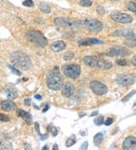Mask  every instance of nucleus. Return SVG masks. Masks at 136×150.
Masks as SVG:
<instances>
[{
    "mask_svg": "<svg viewBox=\"0 0 136 150\" xmlns=\"http://www.w3.org/2000/svg\"><path fill=\"white\" fill-rule=\"evenodd\" d=\"M11 62L14 66L24 71H27L30 68L31 60L27 55L23 52H15L11 55Z\"/></svg>",
    "mask_w": 136,
    "mask_h": 150,
    "instance_id": "1",
    "label": "nucleus"
},
{
    "mask_svg": "<svg viewBox=\"0 0 136 150\" xmlns=\"http://www.w3.org/2000/svg\"><path fill=\"white\" fill-rule=\"evenodd\" d=\"M47 86L52 90H58L63 85V77L58 70H52L46 76Z\"/></svg>",
    "mask_w": 136,
    "mask_h": 150,
    "instance_id": "2",
    "label": "nucleus"
},
{
    "mask_svg": "<svg viewBox=\"0 0 136 150\" xmlns=\"http://www.w3.org/2000/svg\"><path fill=\"white\" fill-rule=\"evenodd\" d=\"M54 24L65 28L78 29L82 26L83 22L82 21H76L67 18H57L54 19Z\"/></svg>",
    "mask_w": 136,
    "mask_h": 150,
    "instance_id": "3",
    "label": "nucleus"
},
{
    "mask_svg": "<svg viewBox=\"0 0 136 150\" xmlns=\"http://www.w3.org/2000/svg\"><path fill=\"white\" fill-rule=\"evenodd\" d=\"M27 39L30 43H33L39 47H45L47 45V39L43 36V34L36 30H30L27 34Z\"/></svg>",
    "mask_w": 136,
    "mask_h": 150,
    "instance_id": "4",
    "label": "nucleus"
},
{
    "mask_svg": "<svg viewBox=\"0 0 136 150\" xmlns=\"http://www.w3.org/2000/svg\"><path fill=\"white\" fill-rule=\"evenodd\" d=\"M63 74L67 77L72 79H76L80 75L81 68L77 64H70L63 65L62 68Z\"/></svg>",
    "mask_w": 136,
    "mask_h": 150,
    "instance_id": "5",
    "label": "nucleus"
},
{
    "mask_svg": "<svg viewBox=\"0 0 136 150\" xmlns=\"http://www.w3.org/2000/svg\"><path fill=\"white\" fill-rule=\"evenodd\" d=\"M111 18L114 21L121 24H130L133 22V18L130 15L125 13H121L119 11H114L110 15Z\"/></svg>",
    "mask_w": 136,
    "mask_h": 150,
    "instance_id": "6",
    "label": "nucleus"
},
{
    "mask_svg": "<svg viewBox=\"0 0 136 150\" xmlns=\"http://www.w3.org/2000/svg\"><path fill=\"white\" fill-rule=\"evenodd\" d=\"M90 88L92 90V92L97 95V96H102L107 93V87L106 85H105L99 81H91L90 83Z\"/></svg>",
    "mask_w": 136,
    "mask_h": 150,
    "instance_id": "7",
    "label": "nucleus"
},
{
    "mask_svg": "<svg viewBox=\"0 0 136 150\" xmlns=\"http://www.w3.org/2000/svg\"><path fill=\"white\" fill-rule=\"evenodd\" d=\"M85 25L91 32L98 33L103 30L102 23L95 19H87L85 21Z\"/></svg>",
    "mask_w": 136,
    "mask_h": 150,
    "instance_id": "8",
    "label": "nucleus"
},
{
    "mask_svg": "<svg viewBox=\"0 0 136 150\" xmlns=\"http://www.w3.org/2000/svg\"><path fill=\"white\" fill-rule=\"evenodd\" d=\"M130 54L129 50L126 49L125 47L119 46H115L112 47L107 51V55L109 56H118V55H129Z\"/></svg>",
    "mask_w": 136,
    "mask_h": 150,
    "instance_id": "9",
    "label": "nucleus"
},
{
    "mask_svg": "<svg viewBox=\"0 0 136 150\" xmlns=\"http://www.w3.org/2000/svg\"><path fill=\"white\" fill-rule=\"evenodd\" d=\"M116 81L121 86H129L134 83V77L131 74H120L116 76Z\"/></svg>",
    "mask_w": 136,
    "mask_h": 150,
    "instance_id": "10",
    "label": "nucleus"
},
{
    "mask_svg": "<svg viewBox=\"0 0 136 150\" xmlns=\"http://www.w3.org/2000/svg\"><path fill=\"white\" fill-rule=\"evenodd\" d=\"M3 93L6 97L9 100H15L17 97V91L12 85H6L3 88Z\"/></svg>",
    "mask_w": 136,
    "mask_h": 150,
    "instance_id": "11",
    "label": "nucleus"
},
{
    "mask_svg": "<svg viewBox=\"0 0 136 150\" xmlns=\"http://www.w3.org/2000/svg\"><path fill=\"white\" fill-rule=\"evenodd\" d=\"M74 86L71 83H66L65 84L62 86L61 93L64 97L70 98L74 93Z\"/></svg>",
    "mask_w": 136,
    "mask_h": 150,
    "instance_id": "12",
    "label": "nucleus"
},
{
    "mask_svg": "<svg viewBox=\"0 0 136 150\" xmlns=\"http://www.w3.org/2000/svg\"><path fill=\"white\" fill-rule=\"evenodd\" d=\"M123 149L125 150H131L136 149V138L135 137H129L123 141Z\"/></svg>",
    "mask_w": 136,
    "mask_h": 150,
    "instance_id": "13",
    "label": "nucleus"
},
{
    "mask_svg": "<svg viewBox=\"0 0 136 150\" xmlns=\"http://www.w3.org/2000/svg\"><path fill=\"white\" fill-rule=\"evenodd\" d=\"M104 42L102 40H100L98 39H95V38H88V39H81L80 41L79 42V44L81 46H92V45H101L103 44Z\"/></svg>",
    "mask_w": 136,
    "mask_h": 150,
    "instance_id": "14",
    "label": "nucleus"
},
{
    "mask_svg": "<svg viewBox=\"0 0 136 150\" xmlns=\"http://www.w3.org/2000/svg\"><path fill=\"white\" fill-rule=\"evenodd\" d=\"M112 66H113V64H112V63L110 62L98 58L95 68H98L100 69L103 70H108L112 68Z\"/></svg>",
    "mask_w": 136,
    "mask_h": 150,
    "instance_id": "15",
    "label": "nucleus"
},
{
    "mask_svg": "<svg viewBox=\"0 0 136 150\" xmlns=\"http://www.w3.org/2000/svg\"><path fill=\"white\" fill-rule=\"evenodd\" d=\"M133 34H134L133 30L131 29H119V30H116L113 34V36H124V37H129Z\"/></svg>",
    "mask_w": 136,
    "mask_h": 150,
    "instance_id": "16",
    "label": "nucleus"
},
{
    "mask_svg": "<svg viewBox=\"0 0 136 150\" xmlns=\"http://www.w3.org/2000/svg\"><path fill=\"white\" fill-rule=\"evenodd\" d=\"M1 107L3 109L4 111H13L15 109H16V105L13 102L11 101H2L1 102Z\"/></svg>",
    "mask_w": 136,
    "mask_h": 150,
    "instance_id": "17",
    "label": "nucleus"
},
{
    "mask_svg": "<svg viewBox=\"0 0 136 150\" xmlns=\"http://www.w3.org/2000/svg\"><path fill=\"white\" fill-rule=\"evenodd\" d=\"M66 48V44L63 41H56L51 45V49L52 50L55 52V53H58L61 51L63 50Z\"/></svg>",
    "mask_w": 136,
    "mask_h": 150,
    "instance_id": "18",
    "label": "nucleus"
},
{
    "mask_svg": "<svg viewBox=\"0 0 136 150\" xmlns=\"http://www.w3.org/2000/svg\"><path fill=\"white\" fill-rule=\"evenodd\" d=\"M17 114L19 117L22 118L28 124H31L32 123V116L29 112L24 111L22 109H18L17 111Z\"/></svg>",
    "mask_w": 136,
    "mask_h": 150,
    "instance_id": "19",
    "label": "nucleus"
},
{
    "mask_svg": "<svg viewBox=\"0 0 136 150\" xmlns=\"http://www.w3.org/2000/svg\"><path fill=\"white\" fill-rule=\"evenodd\" d=\"M98 58L95 56H86L84 58V63L89 67L95 68Z\"/></svg>",
    "mask_w": 136,
    "mask_h": 150,
    "instance_id": "20",
    "label": "nucleus"
},
{
    "mask_svg": "<svg viewBox=\"0 0 136 150\" xmlns=\"http://www.w3.org/2000/svg\"><path fill=\"white\" fill-rule=\"evenodd\" d=\"M103 139H104V136H103L102 133H97V134L94 137V143H95V145L96 146H99L101 144V143H102Z\"/></svg>",
    "mask_w": 136,
    "mask_h": 150,
    "instance_id": "21",
    "label": "nucleus"
},
{
    "mask_svg": "<svg viewBox=\"0 0 136 150\" xmlns=\"http://www.w3.org/2000/svg\"><path fill=\"white\" fill-rule=\"evenodd\" d=\"M0 149H12V146L4 139H0Z\"/></svg>",
    "mask_w": 136,
    "mask_h": 150,
    "instance_id": "22",
    "label": "nucleus"
},
{
    "mask_svg": "<svg viewBox=\"0 0 136 150\" xmlns=\"http://www.w3.org/2000/svg\"><path fill=\"white\" fill-rule=\"evenodd\" d=\"M39 9L41 10L43 12H44V13L49 14L51 12V8L47 4L45 3H41L39 5Z\"/></svg>",
    "mask_w": 136,
    "mask_h": 150,
    "instance_id": "23",
    "label": "nucleus"
},
{
    "mask_svg": "<svg viewBox=\"0 0 136 150\" xmlns=\"http://www.w3.org/2000/svg\"><path fill=\"white\" fill-rule=\"evenodd\" d=\"M127 8L133 12H136V3L135 2H129L127 3Z\"/></svg>",
    "mask_w": 136,
    "mask_h": 150,
    "instance_id": "24",
    "label": "nucleus"
},
{
    "mask_svg": "<svg viewBox=\"0 0 136 150\" xmlns=\"http://www.w3.org/2000/svg\"><path fill=\"white\" fill-rule=\"evenodd\" d=\"M104 122H105V120H104V117H103L102 115L99 116L98 118H95V120H94V123H95L96 125H98V126L104 124Z\"/></svg>",
    "mask_w": 136,
    "mask_h": 150,
    "instance_id": "25",
    "label": "nucleus"
},
{
    "mask_svg": "<svg viewBox=\"0 0 136 150\" xmlns=\"http://www.w3.org/2000/svg\"><path fill=\"white\" fill-rule=\"evenodd\" d=\"M67 144H66V146L67 147H70L72 146L73 145H74L76 143V139H75V137L73 138V137H70L69 139L67 140Z\"/></svg>",
    "mask_w": 136,
    "mask_h": 150,
    "instance_id": "26",
    "label": "nucleus"
},
{
    "mask_svg": "<svg viewBox=\"0 0 136 150\" xmlns=\"http://www.w3.org/2000/svg\"><path fill=\"white\" fill-rule=\"evenodd\" d=\"M136 93L135 90H133V91H131L129 93H128L126 95V96H125L124 98H123V100H122V101L123 102H127V101H129V100H130V98L131 97H133V95H134L135 93Z\"/></svg>",
    "mask_w": 136,
    "mask_h": 150,
    "instance_id": "27",
    "label": "nucleus"
},
{
    "mask_svg": "<svg viewBox=\"0 0 136 150\" xmlns=\"http://www.w3.org/2000/svg\"><path fill=\"white\" fill-rule=\"evenodd\" d=\"M91 4H92V2L89 0H82L80 2V5L81 6H83V7H89L91 6Z\"/></svg>",
    "mask_w": 136,
    "mask_h": 150,
    "instance_id": "28",
    "label": "nucleus"
},
{
    "mask_svg": "<svg viewBox=\"0 0 136 150\" xmlns=\"http://www.w3.org/2000/svg\"><path fill=\"white\" fill-rule=\"evenodd\" d=\"M73 56H74L73 53H72V52H68V53H66L65 54H64L63 58H64V60L66 61L70 60V59H72V58H73Z\"/></svg>",
    "mask_w": 136,
    "mask_h": 150,
    "instance_id": "29",
    "label": "nucleus"
},
{
    "mask_svg": "<svg viewBox=\"0 0 136 150\" xmlns=\"http://www.w3.org/2000/svg\"><path fill=\"white\" fill-rule=\"evenodd\" d=\"M8 68H10V69L11 70V71L13 72L14 74H17V75H21V72L19 71L18 70L16 69V68L14 67V66L11 65V64H8Z\"/></svg>",
    "mask_w": 136,
    "mask_h": 150,
    "instance_id": "30",
    "label": "nucleus"
},
{
    "mask_svg": "<svg viewBox=\"0 0 136 150\" xmlns=\"http://www.w3.org/2000/svg\"><path fill=\"white\" fill-rule=\"evenodd\" d=\"M23 5L27 7H33V2L32 0H26L23 2Z\"/></svg>",
    "mask_w": 136,
    "mask_h": 150,
    "instance_id": "31",
    "label": "nucleus"
},
{
    "mask_svg": "<svg viewBox=\"0 0 136 150\" xmlns=\"http://www.w3.org/2000/svg\"><path fill=\"white\" fill-rule=\"evenodd\" d=\"M9 121V117L8 115L3 114H0V121Z\"/></svg>",
    "mask_w": 136,
    "mask_h": 150,
    "instance_id": "32",
    "label": "nucleus"
},
{
    "mask_svg": "<svg viewBox=\"0 0 136 150\" xmlns=\"http://www.w3.org/2000/svg\"><path fill=\"white\" fill-rule=\"evenodd\" d=\"M116 63H117L118 65H119V66H126V65H127L126 61L123 60V59H119V60H118L117 62H116Z\"/></svg>",
    "mask_w": 136,
    "mask_h": 150,
    "instance_id": "33",
    "label": "nucleus"
},
{
    "mask_svg": "<svg viewBox=\"0 0 136 150\" xmlns=\"http://www.w3.org/2000/svg\"><path fill=\"white\" fill-rule=\"evenodd\" d=\"M113 122H114V120H113L112 118H108L105 122H104V124H105L106 126H109L110 125V124H113Z\"/></svg>",
    "mask_w": 136,
    "mask_h": 150,
    "instance_id": "34",
    "label": "nucleus"
},
{
    "mask_svg": "<svg viewBox=\"0 0 136 150\" xmlns=\"http://www.w3.org/2000/svg\"><path fill=\"white\" fill-rule=\"evenodd\" d=\"M51 133H52V135L54 137H56V136L58 135V130L56 129L54 127H52V128H51Z\"/></svg>",
    "mask_w": 136,
    "mask_h": 150,
    "instance_id": "35",
    "label": "nucleus"
},
{
    "mask_svg": "<svg viewBox=\"0 0 136 150\" xmlns=\"http://www.w3.org/2000/svg\"><path fill=\"white\" fill-rule=\"evenodd\" d=\"M97 11L98 13H99L100 15H103V14L105 13V9L101 6H98V7H97Z\"/></svg>",
    "mask_w": 136,
    "mask_h": 150,
    "instance_id": "36",
    "label": "nucleus"
},
{
    "mask_svg": "<svg viewBox=\"0 0 136 150\" xmlns=\"http://www.w3.org/2000/svg\"><path fill=\"white\" fill-rule=\"evenodd\" d=\"M88 148V142L86 141V142H84L82 144V146H80V149H87Z\"/></svg>",
    "mask_w": 136,
    "mask_h": 150,
    "instance_id": "37",
    "label": "nucleus"
},
{
    "mask_svg": "<svg viewBox=\"0 0 136 150\" xmlns=\"http://www.w3.org/2000/svg\"><path fill=\"white\" fill-rule=\"evenodd\" d=\"M24 103L27 105H30L31 104V100L30 99H25L24 100Z\"/></svg>",
    "mask_w": 136,
    "mask_h": 150,
    "instance_id": "38",
    "label": "nucleus"
},
{
    "mask_svg": "<svg viewBox=\"0 0 136 150\" xmlns=\"http://www.w3.org/2000/svg\"><path fill=\"white\" fill-rule=\"evenodd\" d=\"M132 63H133V65H135L136 67V55L133 57V59H132Z\"/></svg>",
    "mask_w": 136,
    "mask_h": 150,
    "instance_id": "39",
    "label": "nucleus"
},
{
    "mask_svg": "<svg viewBox=\"0 0 136 150\" xmlns=\"http://www.w3.org/2000/svg\"><path fill=\"white\" fill-rule=\"evenodd\" d=\"M53 149H58V146L57 144H54V146H53Z\"/></svg>",
    "mask_w": 136,
    "mask_h": 150,
    "instance_id": "40",
    "label": "nucleus"
},
{
    "mask_svg": "<svg viewBox=\"0 0 136 150\" xmlns=\"http://www.w3.org/2000/svg\"><path fill=\"white\" fill-rule=\"evenodd\" d=\"M49 105H48V104H47L46 105V106H45V109H43V112H45V111H46L47 110H48V109H49Z\"/></svg>",
    "mask_w": 136,
    "mask_h": 150,
    "instance_id": "41",
    "label": "nucleus"
},
{
    "mask_svg": "<svg viewBox=\"0 0 136 150\" xmlns=\"http://www.w3.org/2000/svg\"><path fill=\"white\" fill-rule=\"evenodd\" d=\"M35 98L36 99H37V100H41L42 97L39 95H35Z\"/></svg>",
    "mask_w": 136,
    "mask_h": 150,
    "instance_id": "42",
    "label": "nucleus"
},
{
    "mask_svg": "<svg viewBox=\"0 0 136 150\" xmlns=\"http://www.w3.org/2000/svg\"><path fill=\"white\" fill-rule=\"evenodd\" d=\"M97 114H98V111H95V112H93L92 114H91L90 116L92 117V116H95V115H97Z\"/></svg>",
    "mask_w": 136,
    "mask_h": 150,
    "instance_id": "43",
    "label": "nucleus"
},
{
    "mask_svg": "<svg viewBox=\"0 0 136 150\" xmlns=\"http://www.w3.org/2000/svg\"><path fill=\"white\" fill-rule=\"evenodd\" d=\"M43 149H48V147H47L46 146H44V147H43Z\"/></svg>",
    "mask_w": 136,
    "mask_h": 150,
    "instance_id": "44",
    "label": "nucleus"
},
{
    "mask_svg": "<svg viewBox=\"0 0 136 150\" xmlns=\"http://www.w3.org/2000/svg\"><path fill=\"white\" fill-rule=\"evenodd\" d=\"M134 113H135V114H136V109L134 110Z\"/></svg>",
    "mask_w": 136,
    "mask_h": 150,
    "instance_id": "45",
    "label": "nucleus"
},
{
    "mask_svg": "<svg viewBox=\"0 0 136 150\" xmlns=\"http://www.w3.org/2000/svg\"><path fill=\"white\" fill-rule=\"evenodd\" d=\"M135 105H136V102H135Z\"/></svg>",
    "mask_w": 136,
    "mask_h": 150,
    "instance_id": "46",
    "label": "nucleus"
},
{
    "mask_svg": "<svg viewBox=\"0 0 136 150\" xmlns=\"http://www.w3.org/2000/svg\"><path fill=\"white\" fill-rule=\"evenodd\" d=\"M135 1H136V0H135Z\"/></svg>",
    "mask_w": 136,
    "mask_h": 150,
    "instance_id": "47",
    "label": "nucleus"
}]
</instances>
